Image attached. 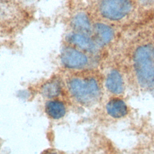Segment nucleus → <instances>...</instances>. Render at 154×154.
<instances>
[{"label":"nucleus","mask_w":154,"mask_h":154,"mask_svg":"<svg viewBox=\"0 0 154 154\" xmlns=\"http://www.w3.org/2000/svg\"><path fill=\"white\" fill-rule=\"evenodd\" d=\"M106 110L111 117L115 119L123 117L128 112L126 103L123 100L119 97L111 99L106 103Z\"/></svg>","instance_id":"obj_8"},{"label":"nucleus","mask_w":154,"mask_h":154,"mask_svg":"<svg viewBox=\"0 0 154 154\" xmlns=\"http://www.w3.org/2000/svg\"><path fill=\"white\" fill-rule=\"evenodd\" d=\"M154 41V40H153ZM153 54H154V45H153Z\"/></svg>","instance_id":"obj_14"},{"label":"nucleus","mask_w":154,"mask_h":154,"mask_svg":"<svg viewBox=\"0 0 154 154\" xmlns=\"http://www.w3.org/2000/svg\"><path fill=\"white\" fill-rule=\"evenodd\" d=\"M93 25L88 15L84 13L77 14L72 19V25L77 32L93 35Z\"/></svg>","instance_id":"obj_9"},{"label":"nucleus","mask_w":154,"mask_h":154,"mask_svg":"<svg viewBox=\"0 0 154 154\" xmlns=\"http://www.w3.org/2000/svg\"><path fill=\"white\" fill-rule=\"evenodd\" d=\"M120 29L111 24L102 21L93 25V38L100 49L113 48L119 38Z\"/></svg>","instance_id":"obj_4"},{"label":"nucleus","mask_w":154,"mask_h":154,"mask_svg":"<svg viewBox=\"0 0 154 154\" xmlns=\"http://www.w3.org/2000/svg\"><path fill=\"white\" fill-rule=\"evenodd\" d=\"M61 91V85L59 82L52 81L45 84L42 87V94L48 98H54L59 95Z\"/></svg>","instance_id":"obj_11"},{"label":"nucleus","mask_w":154,"mask_h":154,"mask_svg":"<svg viewBox=\"0 0 154 154\" xmlns=\"http://www.w3.org/2000/svg\"><path fill=\"white\" fill-rule=\"evenodd\" d=\"M105 85L107 90L113 94L119 95L124 92L125 82L120 69L117 67L110 69L105 77Z\"/></svg>","instance_id":"obj_6"},{"label":"nucleus","mask_w":154,"mask_h":154,"mask_svg":"<svg viewBox=\"0 0 154 154\" xmlns=\"http://www.w3.org/2000/svg\"><path fill=\"white\" fill-rule=\"evenodd\" d=\"M153 40H154V37H153Z\"/></svg>","instance_id":"obj_15"},{"label":"nucleus","mask_w":154,"mask_h":154,"mask_svg":"<svg viewBox=\"0 0 154 154\" xmlns=\"http://www.w3.org/2000/svg\"><path fill=\"white\" fill-rule=\"evenodd\" d=\"M153 45L152 37L140 36L131 40L123 51L138 85L150 91L154 85Z\"/></svg>","instance_id":"obj_1"},{"label":"nucleus","mask_w":154,"mask_h":154,"mask_svg":"<svg viewBox=\"0 0 154 154\" xmlns=\"http://www.w3.org/2000/svg\"><path fill=\"white\" fill-rule=\"evenodd\" d=\"M48 116L53 119H59L64 116L66 109L64 103L58 100L49 101L45 106Z\"/></svg>","instance_id":"obj_10"},{"label":"nucleus","mask_w":154,"mask_h":154,"mask_svg":"<svg viewBox=\"0 0 154 154\" xmlns=\"http://www.w3.org/2000/svg\"><path fill=\"white\" fill-rule=\"evenodd\" d=\"M138 14L154 12V0H138Z\"/></svg>","instance_id":"obj_12"},{"label":"nucleus","mask_w":154,"mask_h":154,"mask_svg":"<svg viewBox=\"0 0 154 154\" xmlns=\"http://www.w3.org/2000/svg\"><path fill=\"white\" fill-rule=\"evenodd\" d=\"M96 10L100 21L120 28L131 23L139 15L138 0H97Z\"/></svg>","instance_id":"obj_2"},{"label":"nucleus","mask_w":154,"mask_h":154,"mask_svg":"<svg viewBox=\"0 0 154 154\" xmlns=\"http://www.w3.org/2000/svg\"><path fill=\"white\" fill-rule=\"evenodd\" d=\"M61 61L66 67L77 69L86 67L90 63L86 54L73 48H66L63 51Z\"/></svg>","instance_id":"obj_5"},{"label":"nucleus","mask_w":154,"mask_h":154,"mask_svg":"<svg viewBox=\"0 0 154 154\" xmlns=\"http://www.w3.org/2000/svg\"><path fill=\"white\" fill-rule=\"evenodd\" d=\"M68 88L72 96L84 105L94 104L102 96L100 79L94 75L72 78L68 82Z\"/></svg>","instance_id":"obj_3"},{"label":"nucleus","mask_w":154,"mask_h":154,"mask_svg":"<svg viewBox=\"0 0 154 154\" xmlns=\"http://www.w3.org/2000/svg\"><path fill=\"white\" fill-rule=\"evenodd\" d=\"M69 40L79 49L93 54H97L101 50L93 35L77 32L72 34L69 37Z\"/></svg>","instance_id":"obj_7"},{"label":"nucleus","mask_w":154,"mask_h":154,"mask_svg":"<svg viewBox=\"0 0 154 154\" xmlns=\"http://www.w3.org/2000/svg\"><path fill=\"white\" fill-rule=\"evenodd\" d=\"M45 154H58L57 152L55 151H49V152H46Z\"/></svg>","instance_id":"obj_13"}]
</instances>
